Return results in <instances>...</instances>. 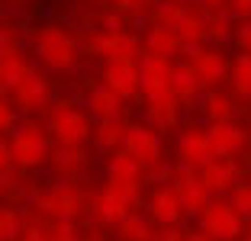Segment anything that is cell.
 Wrapping results in <instances>:
<instances>
[{"instance_id": "obj_1", "label": "cell", "mask_w": 251, "mask_h": 241, "mask_svg": "<svg viewBox=\"0 0 251 241\" xmlns=\"http://www.w3.org/2000/svg\"><path fill=\"white\" fill-rule=\"evenodd\" d=\"M39 51H42V58H49L55 68H65L71 61V42L58 32H42L39 39Z\"/></svg>"}, {"instance_id": "obj_2", "label": "cell", "mask_w": 251, "mask_h": 241, "mask_svg": "<svg viewBox=\"0 0 251 241\" xmlns=\"http://www.w3.org/2000/svg\"><path fill=\"white\" fill-rule=\"evenodd\" d=\"M55 132L61 135L65 145H77V142L84 139L87 125H84V119L77 116V113H58V116H55Z\"/></svg>"}, {"instance_id": "obj_3", "label": "cell", "mask_w": 251, "mask_h": 241, "mask_svg": "<svg viewBox=\"0 0 251 241\" xmlns=\"http://www.w3.org/2000/svg\"><path fill=\"white\" fill-rule=\"evenodd\" d=\"M106 77H110V84H113L116 94H129V90L135 87V68H132V61H129V58H116L110 65V71H106Z\"/></svg>"}, {"instance_id": "obj_4", "label": "cell", "mask_w": 251, "mask_h": 241, "mask_svg": "<svg viewBox=\"0 0 251 241\" xmlns=\"http://www.w3.org/2000/svg\"><path fill=\"white\" fill-rule=\"evenodd\" d=\"M16 151H20L23 161H39V158H42V151H45V145L39 142L36 132H23L20 139H16Z\"/></svg>"}, {"instance_id": "obj_5", "label": "cell", "mask_w": 251, "mask_h": 241, "mask_svg": "<svg viewBox=\"0 0 251 241\" xmlns=\"http://www.w3.org/2000/svg\"><path fill=\"white\" fill-rule=\"evenodd\" d=\"M132 151L139 154V158H155L158 154V145H155V139L148 135V132H142V129H132Z\"/></svg>"}, {"instance_id": "obj_6", "label": "cell", "mask_w": 251, "mask_h": 241, "mask_svg": "<svg viewBox=\"0 0 251 241\" xmlns=\"http://www.w3.org/2000/svg\"><path fill=\"white\" fill-rule=\"evenodd\" d=\"M238 139H242V135H238L235 129H216L213 132V148L216 151H232V148L238 145Z\"/></svg>"}, {"instance_id": "obj_7", "label": "cell", "mask_w": 251, "mask_h": 241, "mask_svg": "<svg viewBox=\"0 0 251 241\" xmlns=\"http://www.w3.org/2000/svg\"><path fill=\"white\" fill-rule=\"evenodd\" d=\"M94 113H97V116H103V119H110L113 113H116V100H113L110 94H97L94 96Z\"/></svg>"}, {"instance_id": "obj_8", "label": "cell", "mask_w": 251, "mask_h": 241, "mask_svg": "<svg viewBox=\"0 0 251 241\" xmlns=\"http://www.w3.org/2000/svg\"><path fill=\"white\" fill-rule=\"evenodd\" d=\"M197 71L203 74V77H219L222 68H219V61H216V58H209V55H206V58H200V68H197Z\"/></svg>"}, {"instance_id": "obj_9", "label": "cell", "mask_w": 251, "mask_h": 241, "mask_svg": "<svg viewBox=\"0 0 251 241\" xmlns=\"http://www.w3.org/2000/svg\"><path fill=\"white\" fill-rule=\"evenodd\" d=\"M203 148H206V139H203V135H190V139H187V145H184V151H187V158H193L197 161L200 154H203Z\"/></svg>"}, {"instance_id": "obj_10", "label": "cell", "mask_w": 251, "mask_h": 241, "mask_svg": "<svg viewBox=\"0 0 251 241\" xmlns=\"http://www.w3.org/2000/svg\"><path fill=\"white\" fill-rule=\"evenodd\" d=\"M238 87H242L245 94H251V65H248V61L238 68Z\"/></svg>"}]
</instances>
